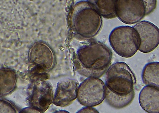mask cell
<instances>
[{"instance_id": "8992f818", "label": "cell", "mask_w": 159, "mask_h": 113, "mask_svg": "<svg viewBox=\"0 0 159 113\" xmlns=\"http://www.w3.org/2000/svg\"><path fill=\"white\" fill-rule=\"evenodd\" d=\"M28 59L34 70L40 73L52 70L56 62L53 51L49 46L42 42L34 43L30 49Z\"/></svg>"}, {"instance_id": "9a60e30c", "label": "cell", "mask_w": 159, "mask_h": 113, "mask_svg": "<svg viewBox=\"0 0 159 113\" xmlns=\"http://www.w3.org/2000/svg\"><path fill=\"white\" fill-rule=\"evenodd\" d=\"M159 72L158 62H152L146 64L142 73L143 83L146 85H152L159 88Z\"/></svg>"}, {"instance_id": "5bb4252c", "label": "cell", "mask_w": 159, "mask_h": 113, "mask_svg": "<svg viewBox=\"0 0 159 113\" xmlns=\"http://www.w3.org/2000/svg\"><path fill=\"white\" fill-rule=\"evenodd\" d=\"M135 96L134 90L125 96H120L115 94L107 89L105 99L107 104L113 108L121 109L126 107L131 103Z\"/></svg>"}, {"instance_id": "277c9868", "label": "cell", "mask_w": 159, "mask_h": 113, "mask_svg": "<svg viewBox=\"0 0 159 113\" xmlns=\"http://www.w3.org/2000/svg\"><path fill=\"white\" fill-rule=\"evenodd\" d=\"M109 42L117 54L123 58H129L139 50L140 39L134 28L121 26L112 30L109 36Z\"/></svg>"}, {"instance_id": "d6986e66", "label": "cell", "mask_w": 159, "mask_h": 113, "mask_svg": "<svg viewBox=\"0 0 159 113\" xmlns=\"http://www.w3.org/2000/svg\"><path fill=\"white\" fill-rule=\"evenodd\" d=\"M20 112L24 113H39L38 110L31 106L25 108L22 110Z\"/></svg>"}, {"instance_id": "7a4b0ae2", "label": "cell", "mask_w": 159, "mask_h": 113, "mask_svg": "<svg viewBox=\"0 0 159 113\" xmlns=\"http://www.w3.org/2000/svg\"><path fill=\"white\" fill-rule=\"evenodd\" d=\"M68 20L71 31L83 39L95 37L102 24V17L87 1L79 2L72 7Z\"/></svg>"}, {"instance_id": "30bf717a", "label": "cell", "mask_w": 159, "mask_h": 113, "mask_svg": "<svg viewBox=\"0 0 159 113\" xmlns=\"http://www.w3.org/2000/svg\"><path fill=\"white\" fill-rule=\"evenodd\" d=\"M78 89L77 83L74 80L67 79L59 82L52 103L61 107L68 106L77 98Z\"/></svg>"}, {"instance_id": "8fae6325", "label": "cell", "mask_w": 159, "mask_h": 113, "mask_svg": "<svg viewBox=\"0 0 159 113\" xmlns=\"http://www.w3.org/2000/svg\"><path fill=\"white\" fill-rule=\"evenodd\" d=\"M159 88L148 85L141 90L139 96V103L146 112L150 113L159 112Z\"/></svg>"}, {"instance_id": "2e32d148", "label": "cell", "mask_w": 159, "mask_h": 113, "mask_svg": "<svg viewBox=\"0 0 159 113\" xmlns=\"http://www.w3.org/2000/svg\"><path fill=\"white\" fill-rule=\"evenodd\" d=\"M17 109L11 102L0 99V113H16Z\"/></svg>"}, {"instance_id": "7c38bea8", "label": "cell", "mask_w": 159, "mask_h": 113, "mask_svg": "<svg viewBox=\"0 0 159 113\" xmlns=\"http://www.w3.org/2000/svg\"><path fill=\"white\" fill-rule=\"evenodd\" d=\"M16 72L11 68H0V96H5L13 92L17 86Z\"/></svg>"}, {"instance_id": "ac0fdd59", "label": "cell", "mask_w": 159, "mask_h": 113, "mask_svg": "<svg viewBox=\"0 0 159 113\" xmlns=\"http://www.w3.org/2000/svg\"><path fill=\"white\" fill-rule=\"evenodd\" d=\"M79 110L77 113H99V112L96 109L92 107L85 106Z\"/></svg>"}, {"instance_id": "52a82bcc", "label": "cell", "mask_w": 159, "mask_h": 113, "mask_svg": "<svg viewBox=\"0 0 159 113\" xmlns=\"http://www.w3.org/2000/svg\"><path fill=\"white\" fill-rule=\"evenodd\" d=\"M53 92L52 85L44 79H38L31 85L29 93L30 106L39 113L45 112L52 103Z\"/></svg>"}, {"instance_id": "5b68a950", "label": "cell", "mask_w": 159, "mask_h": 113, "mask_svg": "<svg viewBox=\"0 0 159 113\" xmlns=\"http://www.w3.org/2000/svg\"><path fill=\"white\" fill-rule=\"evenodd\" d=\"M107 89L101 79L88 77L78 87L77 98L79 103L84 106H95L104 101Z\"/></svg>"}, {"instance_id": "ba28073f", "label": "cell", "mask_w": 159, "mask_h": 113, "mask_svg": "<svg viewBox=\"0 0 159 113\" xmlns=\"http://www.w3.org/2000/svg\"><path fill=\"white\" fill-rule=\"evenodd\" d=\"M116 15L125 24H135L146 16L145 5L142 0H117Z\"/></svg>"}, {"instance_id": "9c48e42d", "label": "cell", "mask_w": 159, "mask_h": 113, "mask_svg": "<svg viewBox=\"0 0 159 113\" xmlns=\"http://www.w3.org/2000/svg\"><path fill=\"white\" fill-rule=\"evenodd\" d=\"M133 27L139 35L140 44L138 50L140 52L149 53L157 47L159 44V30L155 24L143 20Z\"/></svg>"}, {"instance_id": "e0dca14e", "label": "cell", "mask_w": 159, "mask_h": 113, "mask_svg": "<svg viewBox=\"0 0 159 113\" xmlns=\"http://www.w3.org/2000/svg\"><path fill=\"white\" fill-rule=\"evenodd\" d=\"M146 7V16L152 12L157 6V0H142Z\"/></svg>"}, {"instance_id": "6da1fadb", "label": "cell", "mask_w": 159, "mask_h": 113, "mask_svg": "<svg viewBox=\"0 0 159 113\" xmlns=\"http://www.w3.org/2000/svg\"><path fill=\"white\" fill-rule=\"evenodd\" d=\"M112 52L104 43L91 41L80 46L74 55L76 70L87 77H101L111 64Z\"/></svg>"}, {"instance_id": "4fadbf2b", "label": "cell", "mask_w": 159, "mask_h": 113, "mask_svg": "<svg viewBox=\"0 0 159 113\" xmlns=\"http://www.w3.org/2000/svg\"><path fill=\"white\" fill-rule=\"evenodd\" d=\"M117 0H88L89 4L102 17L107 19L116 17Z\"/></svg>"}, {"instance_id": "3957f363", "label": "cell", "mask_w": 159, "mask_h": 113, "mask_svg": "<svg viewBox=\"0 0 159 113\" xmlns=\"http://www.w3.org/2000/svg\"><path fill=\"white\" fill-rule=\"evenodd\" d=\"M137 80L135 74L126 63L117 62L107 71L106 86L113 93L125 96L134 90Z\"/></svg>"}]
</instances>
